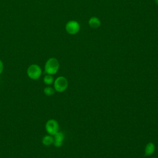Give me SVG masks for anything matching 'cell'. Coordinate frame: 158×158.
Instances as JSON below:
<instances>
[{
  "mask_svg": "<svg viewBox=\"0 0 158 158\" xmlns=\"http://www.w3.org/2000/svg\"><path fill=\"white\" fill-rule=\"evenodd\" d=\"M53 138H54V142H53L54 146L56 148L61 147L63 144L64 140L65 138L64 134L62 132L59 131L53 136Z\"/></svg>",
  "mask_w": 158,
  "mask_h": 158,
  "instance_id": "6",
  "label": "cell"
},
{
  "mask_svg": "<svg viewBox=\"0 0 158 158\" xmlns=\"http://www.w3.org/2000/svg\"><path fill=\"white\" fill-rule=\"evenodd\" d=\"M53 142H54L53 136L50 135L44 136L42 139V143L44 146H49L52 144Z\"/></svg>",
  "mask_w": 158,
  "mask_h": 158,
  "instance_id": "9",
  "label": "cell"
},
{
  "mask_svg": "<svg viewBox=\"0 0 158 158\" xmlns=\"http://www.w3.org/2000/svg\"><path fill=\"white\" fill-rule=\"evenodd\" d=\"M155 2L156 3V4L158 5V0H155Z\"/></svg>",
  "mask_w": 158,
  "mask_h": 158,
  "instance_id": "13",
  "label": "cell"
},
{
  "mask_svg": "<svg viewBox=\"0 0 158 158\" xmlns=\"http://www.w3.org/2000/svg\"><path fill=\"white\" fill-rule=\"evenodd\" d=\"M60 64L58 60L55 57L49 58L44 65V72L48 75L56 74L59 69Z\"/></svg>",
  "mask_w": 158,
  "mask_h": 158,
  "instance_id": "1",
  "label": "cell"
},
{
  "mask_svg": "<svg viewBox=\"0 0 158 158\" xmlns=\"http://www.w3.org/2000/svg\"><path fill=\"white\" fill-rule=\"evenodd\" d=\"M80 24L75 20L69 21L65 25V30L70 35H75L80 30Z\"/></svg>",
  "mask_w": 158,
  "mask_h": 158,
  "instance_id": "5",
  "label": "cell"
},
{
  "mask_svg": "<svg viewBox=\"0 0 158 158\" xmlns=\"http://www.w3.org/2000/svg\"><path fill=\"white\" fill-rule=\"evenodd\" d=\"M156 149V146L154 143L149 142L144 148V155L146 156H151L154 154Z\"/></svg>",
  "mask_w": 158,
  "mask_h": 158,
  "instance_id": "7",
  "label": "cell"
},
{
  "mask_svg": "<svg viewBox=\"0 0 158 158\" xmlns=\"http://www.w3.org/2000/svg\"><path fill=\"white\" fill-rule=\"evenodd\" d=\"M27 75L31 80H38L41 75V69L37 64H31L27 69Z\"/></svg>",
  "mask_w": 158,
  "mask_h": 158,
  "instance_id": "3",
  "label": "cell"
},
{
  "mask_svg": "<svg viewBox=\"0 0 158 158\" xmlns=\"http://www.w3.org/2000/svg\"><path fill=\"white\" fill-rule=\"evenodd\" d=\"M54 78L52 77V75H46L43 78V81L44 83L46 84V85H50L51 84H52L54 83Z\"/></svg>",
  "mask_w": 158,
  "mask_h": 158,
  "instance_id": "10",
  "label": "cell"
},
{
  "mask_svg": "<svg viewBox=\"0 0 158 158\" xmlns=\"http://www.w3.org/2000/svg\"><path fill=\"white\" fill-rule=\"evenodd\" d=\"M44 93L45 95L48 96H52L53 94H54L56 91L54 89V88H52L51 86H46L44 88Z\"/></svg>",
  "mask_w": 158,
  "mask_h": 158,
  "instance_id": "11",
  "label": "cell"
},
{
  "mask_svg": "<svg viewBox=\"0 0 158 158\" xmlns=\"http://www.w3.org/2000/svg\"><path fill=\"white\" fill-rule=\"evenodd\" d=\"M54 88L56 91L62 93L65 91L68 87V80L63 76L58 77L54 81Z\"/></svg>",
  "mask_w": 158,
  "mask_h": 158,
  "instance_id": "2",
  "label": "cell"
},
{
  "mask_svg": "<svg viewBox=\"0 0 158 158\" xmlns=\"http://www.w3.org/2000/svg\"><path fill=\"white\" fill-rule=\"evenodd\" d=\"M152 158H157V157H152Z\"/></svg>",
  "mask_w": 158,
  "mask_h": 158,
  "instance_id": "14",
  "label": "cell"
},
{
  "mask_svg": "<svg viewBox=\"0 0 158 158\" xmlns=\"http://www.w3.org/2000/svg\"><path fill=\"white\" fill-rule=\"evenodd\" d=\"M3 69H4V65H3V63L1 61V60H0V74H1V73L3 71Z\"/></svg>",
  "mask_w": 158,
  "mask_h": 158,
  "instance_id": "12",
  "label": "cell"
},
{
  "mask_svg": "<svg viewBox=\"0 0 158 158\" xmlns=\"http://www.w3.org/2000/svg\"><path fill=\"white\" fill-rule=\"evenodd\" d=\"M45 129L49 135L54 136L59 130V123L55 119H49L46 123Z\"/></svg>",
  "mask_w": 158,
  "mask_h": 158,
  "instance_id": "4",
  "label": "cell"
},
{
  "mask_svg": "<svg viewBox=\"0 0 158 158\" xmlns=\"http://www.w3.org/2000/svg\"><path fill=\"white\" fill-rule=\"evenodd\" d=\"M88 24L90 27L93 28H97L101 25V21L98 17H93L89 19L88 21Z\"/></svg>",
  "mask_w": 158,
  "mask_h": 158,
  "instance_id": "8",
  "label": "cell"
}]
</instances>
